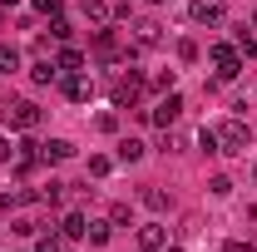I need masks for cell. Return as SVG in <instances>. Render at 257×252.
I'll use <instances>...</instances> for the list:
<instances>
[{"label": "cell", "instance_id": "cell-24", "mask_svg": "<svg viewBox=\"0 0 257 252\" xmlns=\"http://www.w3.org/2000/svg\"><path fill=\"white\" fill-rule=\"evenodd\" d=\"M94 124H99V134H119V114H99Z\"/></svg>", "mask_w": 257, "mask_h": 252}, {"label": "cell", "instance_id": "cell-16", "mask_svg": "<svg viewBox=\"0 0 257 252\" xmlns=\"http://www.w3.org/2000/svg\"><path fill=\"white\" fill-rule=\"evenodd\" d=\"M55 64H60L64 74H79V69H84V55H79V50H60V55H55Z\"/></svg>", "mask_w": 257, "mask_h": 252}, {"label": "cell", "instance_id": "cell-28", "mask_svg": "<svg viewBox=\"0 0 257 252\" xmlns=\"http://www.w3.org/2000/svg\"><path fill=\"white\" fill-rule=\"evenodd\" d=\"M10 232H15V237H30L35 222H30V218H15V222H10Z\"/></svg>", "mask_w": 257, "mask_h": 252}, {"label": "cell", "instance_id": "cell-22", "mask_svg": "<svg viewBox=\"0 0 257 252\" xmlns=\"http://www.w3.org/2000/svg\"><path fill=\"white\" fill-rule=\"evenodd\" d=\"M237 55H257V35L237 30Z\"/></svg>", "mask_w": 257, "mask_h": 252}, {"label": "cell", "instance_id": "cell-17", "mask_svg": "<svg viewBox=\"0 0 257 252\" xmlns=\"http://www.w3.org/2000/svg\"><path fill=\"white\" fill-rule=\"evenodd\" d=\"M40 198H45V203H55V208H60V203H69V183H60V178H50V188L40 193Z\"/></svg>", "mask_w": 257, "mask_h": 252}, {"label": "cell", "instance_id": "cell-7", "mask_svg": "<svg viewBox=\"0 0 257 252\" xmlns=\"http://www.w3.org/2000/svg\"><path fill=\"white\" fill-rule=\"evenodd\" d=\"M188 15L198 20V25H223L227 5H223V0H193V5H188Z\"/></svg>", "mask_w": 257, "mask_h": 252}, {"label": "cell", "instance_id": "cell-4", "mask_svg": "<svg viewBox=\"0 0 257 252\" xmlns=\"http://www.w3.org/2000/svg\"><path fill=\"white\" fill-rule=\"evenodd\" d=\"M128 50H134V45H124L119 30H94V55H99V60L119 64V60H128Z\"/></svg>", "mask_w": 257, "mask_h": 252}, {"label": "cell", "instance_id": "cell-3", "mask_svg": "<svg viewBox=\"0 0 257 252\" xmlns=\"http://www.w3.org/2000/svg\"><path fill=\"white\" fill-rule=\"evenodd\" d=\"M208 60H213V69H218V79H237V74H242V55H237V45H213Z\"/></svg>", "mask_w": 257, "mask_h": 252}, {"label": "cell", "instance_id": "cell-9", "mask_svg": "<svg viewBox=\"0 0 257 252\" xmlns=\"http://www.w3.org/2000/svg\"><path fill=\"white\" fill-rule=\"evenodd\" d=\"M163 242H168V227H163V222H144V227H139V247L144 252H159Z\"/></svg>", "mask_w": 257, "mask_h": 252}, {"label": "cell", "instance_id": "cell-5", "mask_svg": "<svg viewBox=\"0 0 257 252\" xmlns=\"http://www.w3.org/2000/svg\"><path fill=\"white\" fill-rule=\"evenodd\" d=\"M178 114H183V94H173V89H168V94H163L159 104H154V109H149V119H154V124H159V129H168V124H178Z\"/></svg>", "mask_w": 257, "mask_h": 252}, {"label": "cell", "instance_id": "cell-6", "mask_svg": "<svg viewBox=\"0 0 257 252\" xmlns=\"http://www.w3.org/2000/svg\"><path fill=\"white\" fill-rule=\"evenodd\" d=\"M10 129H20V134L40 129V104H35V99H20V104H10Z\"/></svg>", "mask_w": 257, "mask_h": 252}, {"label": "cell", "instance_id": "cell-36", "mask_svg": "<svg viewBox=\"0 0 257 252\" xmlns=\"http://www.w3.org/2000/svg\"><path fill=\"white\" fill-rule=\"evenodd\" d=\"M252 30H257V10H252Z\"/></svg>", "mask_w": 257, "mask_h": 252}, {"label": "cell", "instance_id": "cell-8", "mask_svg": "<svg viewBox=\"0 0 257 252\" xmlns=\"http://www.w3.org/2000/svg\"><path fill=\"white\" fill-rule=\"evenodd\" d=\"M163 45V25L159 20H139L134 25V50H159Z\"/></svg>", "mask_w": 257, "mask_h": 252}, {"label": "cell", "instance_id": "cell-15", "mask_svg": "<svg viewBox=\"0 0 257 252\" xmlns=\"http://www.w3.org/2000/svg\"><path fill=\"white\" fill-rule=\"evenodd\" d=\"M144 149H149L144 139H119V163H139V158H144Z\"/></svg>", "mask_w": 257, "mask_h": 252}, {"label": "cell", "instance_id": "cell-18", "mask_svg": "<svg viewBox=\"0 0 257 252\" xmlns=\"http://www.w3.org/2000/svg\"><path fill=\"white\" fill-rule=\"evenodd\" d=\"M20 69V50L15 45H0V74H15Z\"/></svg>", "mask_w": 257, "mask_h": 252}, {"label": "cell", "instance_id": "cell-32", "mask_svg": "<svg viewBox=\"0 0 257 252\" xmlns=\"http://www.w3.org/2000/svg\"><path fill=\"white\" fill-rule=\"evenodd\" d=\"M0 163H15V144L10 139H0Z\"/></svg>", "mask_w": 257, "mask_h": 252}, {"label": "cell", "instance_id": "cell-30", "mask_svg": "<svg viewBox=\"0 0 257 252\" xmlns=\"http://www.w3.org/2000/svg\"><path fill=\"white\" fill-rule=\"evenodd\" d=\"M35 10H40V15H50V20H55V15H60V0H35Z\"/></svg>", "mask_w": 257, "mask_h": 252}, {"label": "cell", "instance_id": "cell-34", "mask_svg": "<svg viewBox=\"0 0 257 252\" xmlns=\"http://www.w3.org/2000/svg\"><path fill=\"white\" fill-rule=\"evenodd\" d=\"M223 252H252V247H247V242H227Z\"/></svg>", "mask_w": 257, "mask_h": 252}, {"label": "cell", "instance_id": "cell-25", "mask_svg": "<svg viewBox=\"0 0 257 252\" xmlns=\"http://www.w3.org/2000/svg\"><path fill=\"white\" fill-rule=\"evenodd\" d=\"M178 60H183V64L198 60V45H193V40H178Z\"/></svg>", "mask_w": 257, "mask_h": 252}, {"label": "cell", "instance_id": "cell-20", "mask_svg": "<svg viewBox=\"0 0 257 252\" xmlns=\"http://www.w3.org/2000/svg\"><path fill=\"white\" fill-rule=\"evenodd\" d=\"M84 227H89V222H84V213H69V218H64V237H84Z\"/></svg>", "mask_w": 257, "mask_h": 252}, {"label": "cell", "instance_id": "cell-21", "mask_svg": "<svg viewBox=\"0 0 257 252\" xmlns=\"http://www.w3.org/2000/svg\"><path fill=\"white\" fill-rule=\"evenodd\" d=\"M109 222H114V227H128V222H134L128 203H114V208H109Z\"/></svg>", "mask_w": 257, "mask_h": 252}, {"label": "cell", "instance_id": "cell-27", "mask_svg": "<svg viewBox=\"0 0 257 252\" xmlns=\"http://www.w3.org/2000/svg\"><path fill=\"white\" fill-rule=\"evenodd\" d=\"M15 203H20V193H15V188H0V213H10Z\"/></svg>", "mask_w": 257, "mask_h": 252}, {"label": "cell", "instance_id": "cell-26", "mask_svg": "<svg viewBox=\"0 0 257 252\" xmlns=\"http://www.w3.org/2000/svg\"><path fill=\"white\" fill-rule=\"evenodd\" d=\"M109 168H114V163H109V158H104V154H94V158H89V173H94V178H104Z\"/></svg>", "mask_w": 257, "mask_h": 252}, {"label": "cell", "instance_id": "cell-1", "mask_svg": "<svg viewBox=\"0 0 257 252\" xmlns=\"http://www.w3.org/2000/svg\"><path fill=\"white\" fill-rule=\"evenodd\" d=\"M109 99H114V109H134L144 99V74H119L114 89H109Z\"/></svg>", "mask_w": 257, "mask_h": 252}, {"label": "cell", "instance_id": "cell-33", "mask_svg": "<svg viewBox=\"0 0 257 252\" xmlns=\"http://www.w3.org/2000/svg\"><path fill=\"white\" fill-rule=\"evenodd\" d=\"M35 252H60V237H40V242H35Z\"/></svg>", "mask_w": 257, "mask_h": 252}, {"label": "cell", "instance_id": "cell-13", "mask_svg": "<svg viewBox=\"0 0 257 252\" xmlns=\"http://www.w3.org/2000/svg\"><path fill=\"white\" fill-rule=\"evenodd\" d=\"M84 237H89L94 247H104V242L114 237V222H109V218H94V222H89V227H84Z\"/></svg>", "mask_w": 257, "mask_h": 252}, {"label": "cell", "instance_id": "cell-38", "mask_svg": "<svg viewBox=\"0 0 257 252\" xmlns=\"http://www.w3.org/2000/svg\"><path fill=\"white\" fill-rule=\"evenodd\" d=\"M168 252H183V247H168Z\"/></svg>", "mask_w": 257, "mask_h": 252}, {"label": "cell", "instance_id": "cell-35", "mask_svg": "<svg viewBox=\"0 0 257 252\" xmlns=\"http://www.w3.org/2000/svg\"><path fill=\"white\" fill-rule=\"evenodd\" d=\"M0 5H5V10H10V5H20V0H0Z\"/></svg>", "mask_w": 257, "mask_h": 252}, {"label": "cell", "instance_id": "cell-12", "mask_svg": "<svg viewBox=\"0 0 257 252\" xmlns=\"http://www.w3.org/2000/svg\"><path fill=\"white\" fill-rule=\"evenodd\" d=\"M30 79H35V84H55V79H60V64H55V60H35L30 64Z\"/></svg>", "mask_w": 257, "mask_h": 252}, {"label": "cell", "instance_id": "cell-37", "mask_svg": "<svg viewBox=\"0 0 257 252\" xmlns=\"http://www.w3.org/2000/svg\"><path fill=\"white\" fill-rule=\"evenodd\" d=\"M149 5H163V0H149Z\"/></svg>", "mask_w": 257, "mask_h": 252}, {"label": "cell", "instance_id": "cell-23", "mask_svg": "<svg viewBox=\"0 0 257 252\" xmlns=\"http://www.w3.org/2000/svg\"><path fill=\"white\" fill-rule=\"evenodd\" d=\"M50 35H55V40H69L74 30H69V20H64V15H55V20H50Z\"/></svg>", "mask_w": 257, "mask_h": 252}, {"label": "cell", "instance_id": "cell-2", "mask_svg": "<svg viewBox=\"0 0 257 252\" xmlns=\"http://www.w3.org/2000/svg\"><path fill=\"white\" fill-rule=\"evenodd\" d=\"M247 124L242 119H227L223 129H218V154H247Z\"/></svg>", "mask_w": 257, "mask_h": 252}, {"label": "cell", "instance_id": "cell-11", "mask_svg": "<svg viewBox=\"0 0 257 252\" xmlns=\"http://www.w3.org/2000/svg\"><path fill=\"white\" fill-rule=\"evenodd\" d=\"M40 158L45 163H64V158H74V144L69 139H50V144H40Z\"/></svg>", "mask_w": 257, "mask_h": 252}, {"label": "cell", "instance_id": "cell-19", "mask_svg": "<svg viewBox=\"0 0 257 252\" xmlns=\"http://www.w3.org/2000/svg\"><path fill=\"white\" fill-rule=\"evenodd\" d=\"M139 198H144V208H154V213H163V208H168V193H163V188H144Z\"/></svg>", "mask_w": 257, "mask_h": 252}, {"label": "cell", "instance_id": "cell-14", "mask_svg": "<svg viewBox=\"0 0 257 252\" xmlns=\"http://www.w3.org/2000/svg\"><path fill=\"white\" fill-rule=\"evenodd\" d=\"M84 15H89L94 25H104V20H114V0H84Z\"/></svg>", "mask_w": 257, "mask_h": 252}, {"label": "cell", "instance_id": "cell-31", "mask_svg": "<svg viewBox=\"0 0 257 252\" xmlns=\"http://www.w3.org/2000/svg\"><path fill=\"white\" fill-rule=\"evenodd\" d=\"M154 89H163V94L173 89V69H163V74H154Z\"/></svg>", "mask_w": 257, "mask_h": 252}, {"label": "cell", "instance_id": "cell-10", "mask_svg": "<svg viewBox=\"0 0 257 252\" xmlns=\"http://www.w3.org/2000/svg\"><path fill=\"white\" fill-rule=\"evenodd\" d=\"M64 94L74 99V104H84V99L94 94V79L89 74H64Z\"/></svg>", "mask_w": 257, "mask_h": 252}, {"label": "cell", "instance_id": "cell-29", "mask_svg": "<svg viewBox=\"0 0 257 252\" xmlns=\"http://www.w3.org/2000/svg\"><path fill=\"white\" fill-rule=\"evenodd\" d=\"M208 188L218 193V198H227V193H232V178H223V173H218V178H213V183H208Z\"/></svg>", "mask_w": 257, "mask_h": 252}]
</instances>
